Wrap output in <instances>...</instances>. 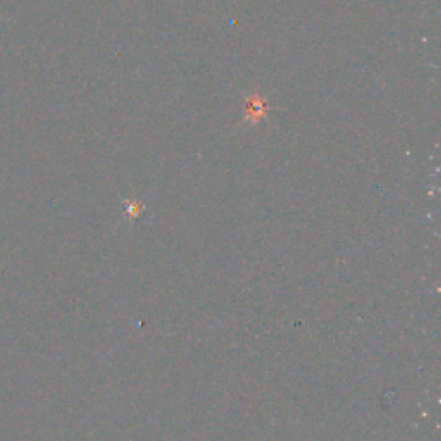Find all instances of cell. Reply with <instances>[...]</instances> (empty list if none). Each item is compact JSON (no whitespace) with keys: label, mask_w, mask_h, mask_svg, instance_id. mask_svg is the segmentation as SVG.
<instances>
[{"label":"cell","mask_w":441,"mask_h":441,"mask_svg":"<svg viewBox=\"0 0 441 441\" xmlns=\"http://www.w3.org/2000/svg\"><path fill=\"white\" fill-rule=\"evenodd\" d=\"M141 209H143V205H138L136 202H135V204L129 205V210H128V212L132 214L133 217H136V216H140V210H141Z\"/></svg>","instance_id":"obj_1"}]
</instances>
